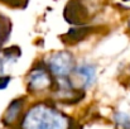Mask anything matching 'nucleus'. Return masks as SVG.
<instances>
[{"mask_svg":"<svg viewBox=\"0 0 130 129\" xmlns=\"http://www.w3.org/2000/svg\"><path fill=\"white\" fill-rule=\"evenodd\" d=\"M64 18L71 24H82L88 20L90 13L82 0H71L64 9Z\"/></svg>","mask_w":130,"mask_h":129,"instance_id":"7ed1b4c3","label":"nucleus"},{"mask_svg":"<svg viewBox=\"0 0 130 129\" xmlns=\"http://www.w3.org/2000/svg\"><path fill=\"white\" fill-rule=\"evenodd\" d=\"M115 122L121 128L130 129V117L125 113H116L115 114Z\"/></svg>","mask_w":130,"mask_h":129,"instance_id":"1a4fd4ad","label":"nucleus"},{"mask_svg":"<svg viewBox=\"0 0 130 129\" xmlns=\"http://www.w3.org/2000/svg\"><path fill=\"white\" fill-rule=\"evenodd\" d=\"M49 71L57 77H67L75 68L73 56L67 51H61L51 54L47 60Z\"/></svg>","mask_w":130,"mask_h":129,"instance_id":"f03ea898","label":"nucleus"},{"mask_svg":"<svg viewBox=\"0 0 130 129\" xmlns=\"http://www.w3.org/2000/svg\"><path fill=\"white\" fill-rule=\"evenodd\" d=\"M76 75L80 76V79L82 80L84 89H87L90 86H92L96 81V67L91 63H81L75 68Z\"/></svg>","mask_w":130,"mask_h":129,"instance_id":"39448f33","label":"nucleus"},{"mask_svg":"<svg viewBox=\"0 0 130 129\" xmlns=\"http://www.w3.org/2000/svg\"><path fill=\"white\" fill-rule=\"evenodd\" d=\"M128 27H129V29H130V18H129V20H128Z\"/></svg>","mask_w":130,"mask_h":129,"instance_id":"f8f14e48","label":"nucleus"},{"mask_svg":"<svg viewBox=\"0 0 130 129\" xmlns=\"http://www.w3.org/2000/svg\"><path fill=\"white\" fill-rule=\"evenodd\" d=\"M22 129H70V119L47 104H37L25 114Z\"/></svg>","mask_w":130,"mask_h":129,"instance_id":"f257e3e1","label":"nucleus"},{"mask_svg":"<svg viewBox=\"0 0 130 129\" xmlns=\"http://www.w3.org/2000/svg\"><path fill=\"white\" fill-rule=\"evenodd\" d=\"M10 82V76H0V90L5 89Z\"/></svg>","mask_w":130,"mask_h":129,"instance_id":"9b49d317","label":"nucleus"},{"mask_svg":"<svg viewBox=\"0 0 130 129\" xmlns=\"http://www.w3.org/2000/svg\"><path fill=\"white\" fill-rule=\"evenodd\" d=\"M0 1H3L6 5L13 6V8H24L28 4V0H0Z\"/></svg>","mask_w":130,"mask_h":129,"instance_id":"9d476101","label":"nucleus"},{"mask_svg":"<svg viewBox=\"0 0 130 129\" xmlns=\"http://www.w3.org/2000/svg\"><path fill=\"white\" fill-rule=\"evenodd\" d=\"M92 28L90 27H82V28H72L71 31H68L66 34H64V41L67 42H71V43H75V42H80L82 41L87 34L91 32Z\"/></svg>","mask_w":130,"mask_h":129,"instance_id":"0eeeda50","label":"nucleus"},{"mask_svg":"<svg viewBox=\"0 0 130 129\" xmlns=\"http://www.w3.org/2000/svg\"><path fill=\"white\" fill-rule=\"evenodd\" d=\"M52 84V79L45 68H34L27 77V85L30 91H42L49 87Z\"/></svg>","mask_w":130,"mask_h":129,"instance_id":"20e7f679","label":"nucleus"},{"mask_svg":"<svg viewBox=\"0 0 130 129\" xmlns=\"http://www.w3.org/2000/svg\"><path fill=\"white\" fill-rule=\"evenodd\" d=\"M22 106H23V100H22V99H17V100L11 101L10 105L8 106L6 111H5L4 120H5L8 124H9V123H13V122L18 118V115H19V113H20V110H22Z\"/></svg>","mask_w":130,"mask_h":129,"instance_id":"423d86ee","label":"nucleus"},{"mask_svg":"<svg viewBox=\"0 0 130 129\" xmlns=\"http://www.w3.org/2000/svg\"><path fill=\"white\" fill-rule=\"evenodd\" d=\"M10 33V23L8 22V18L0 19V46L6 41Z\"/></svg>","mask_w":130,"mask_h":129,"instance_id":"6e6552de","label":"nucleus"}]
</instances>
